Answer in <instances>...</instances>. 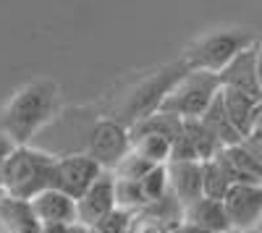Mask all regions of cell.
<instances>
[{
	"instance_id": "1",
	"label": "cell",
	"mask_w": 262,
	"mask_h": 233,
	"mask_svg": "<svg viewBox=\"0 0 262 233\" xmlns=\"http://www.w3.org/2000/svg\"><path fill=\"white\" fill-rule=\"evenodd\" d=\"M58 108L60 95L55 81H29L8 100V105L0 113V134H6L16 147L29 144L58 115Z\"/></svg>"
},
{
	"instance_id": "2",
	"label": "cell",
	"mask_w": 262,
	"mask_h": 233,
	"mask_svg": "<svg viewBox=\"0 0 262 233\" xmlns=\"http://www.w3.org/2000/svg\"><path fill=\"white\" fill-rule=\"evenodd\" d=\"M55 165L58 157L37 150L32 144L13 147V152L6 162V197L32 202L42 192L53 189L55 183Z\"/></svg>"
},
{
	"instance_id": "3",
	"label": "cell",
	"mask_w": 262,
	"mask_h": 233,
	"mask_svg": "<svg viewBox=\"0 0 262 233\" xmlns=\"http://www.w3.org/2000/svg\"><path fill=\"white\" fill-rule=\"evenodd\" d=\"M257 42L259 39H254L244 29H221V32H212V34L202 37L186 53L184 60L189 63L191 71H207V74L221 76L238 55L249 48H254Z\"/></svg>"
},
{
	"instance_id": "4",
	"label": "cell",
	"mask_w": 262,
	"mask_h": 233,
	"mask_svg": "<svg viewBox=\"0 0 262 233\" xmlns=\"http://www.w3.org/2000/svg\"><path fill=\"white\" fill-rule=\"evenodd\" d=\"M221 76L217 74H207V71H189L173 92L165 97L163 108L165 113H173L184 121H200L210 105L215 102V97L221 95Z\"/></svg>"
},
{
	"instance_id": "5",
	"label": "cell",
	"mask_w": 262,
	"mask_h": 233,
	"mask_svg": "<svg viewBox=\"0 0 262 233\" xmlns=\"http://www.w3.org/2000/svg\"><path fill=\"white\" fill-rule=\"evenodd\" d=\"M189 63L186 60H179V63H170V66L160 68L158 74L147 76L139 87L126 97V105H123V121L126 126L137 123L152 113H158L163 108L165 97L173 92V87L189 74Z\"/></svg>"
},
{
	"instance_id": "6",
	"label": "cell",
	"mask_w": 262,
	"mask_h": 233,
	"mask_svg": "<svg viewBox=\"0 0 262 233\" xmlns=\"http://www.w3.org/2000/svg\"><path fill=\"white\" fill-rule=\"evenodd\" d=\"M102 173H107V171H105V168H102L90 152L66 155V157H58L53 189H58V192L69 194L71 199L79 202V199L97 183V178H100Z\"/></svg>"
},
{
	"instance_id": "7",
	"label": "cell",
	"mask_w": 262,
	"mask_h": 233,
	"mask_svg": "<svg viewBox=\"0 0 262 233\" xmlns=\"http://www.w3.org/2000/svg\"><path fill=\"white\" fill-rule=\"evenodd\" d=\"M134 150L128 126L121 121H100L90 131V155L105 168L107 173L116 171V165Z\"/></svg>"
},
{
	"instance_id": "8",
	"label": "cell",
	"mask_w": 262,
	"mask_h": 233,
	"mask_svg": "<svg viewBox=\"0 0 262 233\" xmlns=\"http://www.w3.org/2000/svg\"><path fill=\"white\" fill-rule=\"evenodd\" d=\"M231 228L247 233L262 225V186L254 183H236L223 199Z\"/></svg>"
},
{
	"instance_id": "9",
	"label": "cell",
	"mask_w": 262,
	"mask_h": 233,
	"mask_svg": "<svg viewBox=\"0 0 262 233\" xmlns=\"http://www.w3.org/2000/svg\"><path fill=\"white\" fill-rule=\"evenodd\" d=\"M118 209L116 204V176L102 173L97 183L76 202V223L84 228H97L105 218H111Z\"/></svg>"
},
{
	"instance_id": "10",
	"label": "cell",
	"mask_w": 262,
	"mask_h": 233,
	"mask_svg": "<svg viewBox=\"0 0 262 233\" xmlns=\"http://www.w3.org/2000/svg\"><path fill=\"white\" fill-rule=\"evenodd\" d=\"M221 87L242 92L257 102H262V87H259V76H257V45L244 50L231 66L221 74Z\"/></svg>"
},
{
	"instance_id": "11",
	"label": "cell",
	"mask_w": 262,
	"mask_h": 233,
	"mask_svg": "<svg viewBox=\"0 0 262 233\" xmlns=\"http://www.w3.org/2000/svg\"><path fill=\"white\" fill-rule=\"evenodd\" d=\"M29 204L42 225H76V199L58 192V189L42 192Z\"/></svg>"
},
{
	"instance_id": "12",
	"label": "cell",
	"mask_w": 262,
	"mask_h": 233,
	"mask_svg": "<svg viewBox=\"0 0 262 233\" xmlns=\"http://www.w3.org/2000/svg\"><path fill=\"white\" fill-rule=\"evenodd\" d=\"M168 186L170 197L179 199L184 207L202 199V162H168Z\"/></svg>"
},
{
	"instance_id": "13",
	"label": "cell",
	"mask_w": 262,
	"mask_h": 233,
	"mask_svg": "<svg viewBox=\"0 0 262 233\" xmlns=\"http://www.w3.org/2000/svg\"><path fill=\"white\" fill-rule=\"evenodd\" d=\"M184 220L191 223V225H196V228H205L210 233H233L231 220H228V213H226V204L221 199L202 197V199L191 202L184 209Z\"/></svg>"
},
{
	"instance_id": "14",
	"label": "cell",
	"mask_w": 262,
	"mask_h": 233,
	"mask_svg": "<svg viewBox=\"0 0 262 233\" xmlns=\"http://www.w3.org/2000/svg\"><path fill=\"white\" fill-rule=\"evenodd\" d=\"M223 105L228 110V118L233 121V126L238 129V134H242L244 139L252 134L254 123L259 118V110H262V102L242 95V92H233V89H223Z\"/></svg>"
},
{
	"instance_id": "15",
	"label": "cell",
	"mask_w": 262,
	"mask_h": 233,
	"mask_svg": "<svg viewBox=\"0 0 262 233\" xmlns=\"http://www.w3.org/2000/svg\"><path fill=\"white\" fill-rule=\"evenodd\" d=\"M0 220L6 225V233H42V223L37 220L29 202L6 197L0 202Z\"/></svg>"
},
{
	"instance_id": "16",
	"label": "cell",
	"mask_w": 262,
	"mask_h": 233,
	"mask_svg": "<svg viewBox=\"0 0 262 233\" xmlns=\"http://www.w3.org/2000/svg\"><path fill=\"white\" fill-rule=\"evenodd\" d=\"M221 92H223V89H221ZM200 121L215 134V139L221 142L226 150H231V147H238V144L244 142V136L238 134V129L233 126V121L228 118V110H226V105H223V95L215 97V102L210 105V110H207Z\"/></svg>"
},
{
	"instance_id": "17",
	"label": "cell",
	"mask_w": 262,
	"mask_h": 233,
	"mask_svg": "<svg viewBox=\"0 0 262 233\" xmlns=\"http://www.w3.org/2000/svg\"><path fill=\"white\" fill-rule=\"evenodd\" d=\"M231 176H228V168L223 162V152L217 155L210 162H202V189H205V197L210 199H226V194L231 192Z\"/></svg>"
},
{
	"instance_id": "18",
	"label": "cell",
	"mask_w": 262,
	"mask_h": 233,
	"mask_svg": "<svg viewBox=\"0 0 262 233\" xmlns=\"http://www.w3.org/2000/svg\"><path fill=\"white\" fill-rule=\"evenodd\" d=\"M184 131H186V136H189V142L194 147V155H196L200 162H210V160H215L217 155L226 150V147L215 139V134L207 129L202 121H186Z\"/></svg>"
},
{
	"instance_id": "19",
	"label": "cell",
	"mask_w": 262,
	"mask_h": 233,
	"mask_svg": "<svg viewBox=\"0 0 262 233\" xmlns=\"http://www.w3.org/2000/svg\"><path fill=\"white\" fill-rule=\"evenodd\" d=\"M134 152H139L144 160H149L152 165H168L173 157V142L160 136V134H139L131 136Z\"/></svg>"
},
{
	"instance_id": "20",
	"label": "cell",
	"mask_w": 262,
	"mask_h": 233,
	"mask_svg": "<svg viewBox=\"0 0 262 233\" xmlns=\"http://www.w3.org/2000/svg\"><path fill=\"white\" fill-rule=\"evenodd\" d=\"M116 204H118V209H123L128 215H139L149 207V199L139 181L116 178Z\"/></svg>"
},
{
	"instance_id": "21",
	"label": "cell",
	"mask_w": 262,
	"mask_h": 233,
	"mask_svg": "<svg viewBox=\"0 0 262 233\" xmlns=\"http://www.w3.org/2000/svg\"><path fill=\"white\" fill-rule=\"evenodd\" d=\"M155 168H158V165H152V162L144 160L139 152L131 150V152L116 165L113 176H116V178H123V181H142V178H147L152 171H155Z\"/></svg>"
},
{
	"instance_id": "22",
	"label": "cell",
	"mask_w": 262,
	"mask_h": 233,
	"mask_svg": "<svg viewBox=\"0 0 262 233\" xmlns=\"http://www.w3.org/2000/svg\"><path fill=\"white\" fill-rule=\"evenodd\" d=\"M139 183H142L144 194H147V199H149V207L155 204V202H160V199H165V197L170 194V186H168V165H158L155 171H152L147 178H142Z\"/></svg>"
},
{
	"instance_id": "23",
	"label": "cell",
	"mask_w": 262,
	"mask_h": 233,
	"mask_svg": "<svg viewBox=\"0 0 262 233\" xmlns=\"http://www.w3.org/2000/svg\"><path fill=\"white\" fill-rule=\"evenodd\" d=\"M131 233H170V228H168L155 213H152V209H144V213L134 215Z\"/></svg>"
},
{
	"instance_id": "24",
	"label": "cell",
	"mask_w": 262,
	"mask_h": 233,
	"mask_svg": "<svg viewBox=\"0 0 262 233\" xmlns=\"http://www.w3.org/2000/svg\"><path fill=\"white\" fill-rule=\"evenodd\" d=\"M131 223H134V215L116 209L111 218H105L97 228H92V233H131Z\"/></svg>"
},
{
	"instance_id": "25",
	"label": "cell",
	"mask_w": 262,
	"mask_h": 233,
	"mask_svg": "<svg viewBox=\"0 0 262 233\" xmlns=\"http://www.w3.org/2000/svg\"><path fill=\"white\" fill-rule=\"evenodd\" d=\"M242 147H244L249 155H254V157L262 162V110H259V118H257V123H254L252 134L242 142Z\"/></svg>"
},
{
	"instance_id": "26",
	"label": "cell",
	"mask_w": 262,
	"mask_h": 233,
	"mask_svg": "<svg viewBox=\"0 0 262 233\" xmlns=\"http://www.w3.org/2000/svg\"><path fill=\"white\" fill-rule=\"evenodd\" d=\"M13 147L16 144L6 134H0V202L6 199V183H3V178H6V162H8V157L13 152Z\"/></svg>"
},
{
	"instance_id": "27",
	"label": "cell",
	"mask_w": 262,
	"mask_h": 233,
	"mask_svg": "<svg viewBox=\"0 0 262 233\" xmlns=\"http://www.w3.org/2000/svg\"><path fill=\"white\" fill-rule=\"evenodd\" d=\"M170 233H210V230H205V228H196V225H191V223H181L179 228H173Z\"/></svg>"
},
{
	"instance_id": "28",
	"label": "cell",
	"mask_w": 262,
	"mask_h": 233,
	"mask_svg": "<svg viewBox=\"0 0 262 233\" xmlns=\"http://www.w3.org/2000/svg\"><path fill=\"white\" fill-rule=\"evenodd\" d=\"M71 225H42V233H69Z\"/></svg>"
},
{
	"instance_id": "29",
	"label": "cell",
	"mask_w": 262,
	"mask_h": 233,
	"mask_svg": "<svg viewBox=\"0 0 262 233\" xmlns=\"http://www.w3.org/2000/svg\"><path fill=\"white\" fill-rule=\"evenodd\" d=\"M257 76H259V87H262V39L257 42Z\"/></svg>"
},
{
	"instance_id": "30",
	"label": "cell",
	"mask_w": 262,
	"mask_h": 233,
	"mask_svg": "<svg viewBox=\"0 0 262 233\" xmlns=\"http://www.w3.org/2000/svg\"><path fill=\"white\" fill-rule=\"evenodd\" d=\"M69 233H92V230H90V228H84V225H79V223H76V225H71V230H69Z\"/></svg>"
},
{
	"instance_id": "31",
	"label": "cell",
	"mask_w": 262,
	"mask_h": 233,
	"mask_svg": "<svg viewBox=\"0 0 262 233\" xmlns=\"http://www.w3.org/2000/svg\"><path fill=\"white\" fill-rule=\"evenodd\" d=\"M0 233H6V225H3V220H0Z\"/></svg>"
},
{
	"instance_id": "32",
	"label": "cell",
	"mask_w": 262,
	"mask_h": 233,
	"mask_svg": "<svg viewBox=\"0 0 262 233\" xmlns=\"http://www.w3.org/2000/svg\"><path fill=\"white\" fill-rule=\"evenodd\" d=\"M259 228H262V225H259Z\"/></svg>"
}]
</instances>
